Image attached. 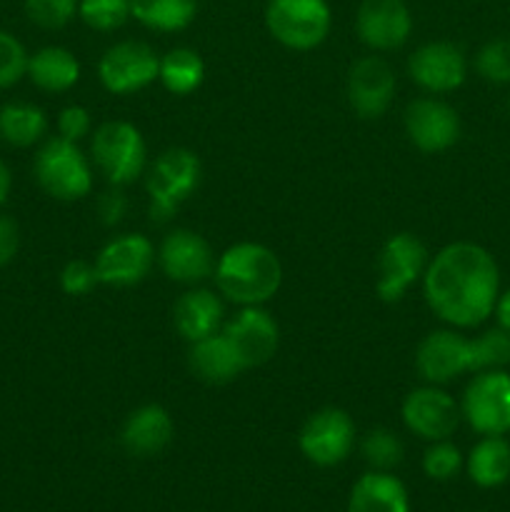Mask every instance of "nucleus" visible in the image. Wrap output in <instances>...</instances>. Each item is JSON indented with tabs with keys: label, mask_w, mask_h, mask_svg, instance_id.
<instances>
[{
	"label": "nucleus",
	"mask_w": 510,
	"mask_h": 512,
	"mask_svg": "<svg viewBox=\"0 0 510 512\" xmlns=\"http://www.w3.org/2000/svg\"><path fill=\"white\" fill-rule=\"evenodd\" d=\"M430 310L453 328H478L495 313L500 270L493 255L475 243H450L423 273Z\"/></svg>",
	"instance_id": "f257e3e1"
},
{
	"label": "nucleus",
	"mask_w": 510,
	"mask_h": 512,
	"mask_svg": "<svg viewBox=\"0 0 510 512\" xmlns=\"http://www.w3.org/2000/svg\"><path fill=\"white\" fill-rule=\"evenodd\" d=\"M215 283L220 295L245 305H263L283 283V265L278 255L260 243H235L215 260Z\"/></svg>",
	"instance_id": "f03ea898"
},
{
	"label": "nucleus",
	"mask_w": 510,
	"mask_h": 512,
	"mask_svg": "<svg viewBox=\"0 0 510 512\" xmlns=\"http://www.w3.org/2000/svg\"><path fill=\"white\" fill-rule=\"evenodd\" d=\"M200 160L188 148H170L158 155L148 173V200H150V220L153 223H168L180 205L198 190Z\"/></svg>",
	"instance_id": "7ed1b4c3"
},
{
	"label": "nucleus",
	"mask_w": 510,
	"mask_h": 512,
	"mask_svg": "<svg viewBox=\"0 0 510 512\" xmlns=\"http://www.w3.org/2000/svg\"><path fill=\"white\" fill-rule=\"evenodd\" d=\"M35 178L55 200H80L93 190V168L78 143L65 138L45 140L35 155Z\"/></svg>",
	"instance_id": "20e7f679"
},
{
	"label": "nucleus",
	"mask_w": 510,
	"mask_h": 512,
	"mask_svg": "<svg viewBox=\"0 0 510 512\" xmlns=\"http://www.w3.org/2000/svg\"><path fill=\"white\" fill-rule=\"evenodd\" d=\"M90 153L100 173L115 188L138 180L148 160L143 135L133 123H125V120H110L100 125L90 143Z\"/></svg>",
	"instance_id": "39448f33"
},
{
	"label": "nucleus",
	"mask_w": 510,
	"mask_h": 512,
	"mask_svg": "<svg viewBox=\"0 0 510 512\" xmlns=\"http://www.w3.org/2000/svg\"><path fill=\"white\" fill-rule=\"evenodd\" d=\"M265 25L285 48L313 50L328 38L333 13L328 0H268Z\"/></svg>",
	"instance_id": "423d86ee"
},
{
	"label": "nucleus",
	"mask_w": 510,
	"mask_h": 512,
	"mask_svg": "<svg viewBox=\"0 0 510 512\" xmlns=\"http://www.w3.org/2000/svg\"><path fill=\"white\" fill-rule=\"evenodd\" d=\"M460 415L478 435L510 433V373L483 370L475 373L460 403Z\"/></svg>",
	"instance_id": "0eeeda50"
},
{
	"label": "nucleus",
	"mask_w": 510,
	"mask_h": 512,
	"mask_svg": "<svg viewBox=\"0 0 510 512\" xmlns=\"http://www.w3.org/2000/svg\"><path fill=\"white\" fill-rule=\"evenodd\" d=\"M425 268H428V250L413 233L390 235L380 250L375 293L385 303H398L423 278Z\"/></svg>",
	"instance_id": "6e6552de"
},
{
	"label": "nucleus",
	"mask_w": 510,
	"mask_h": 512,
	"mask_svg": "<svg viewBox=\"0 0 510 512\" xmlns=\"http://www.w3.org/2000/svg\"><path fill=\"white\" fill-rule=\"evenodd\" d=\"M355 445V423L345 410L323 408L310 415L300 428L298 448L318 468L343 463Z\"/></svg>",
	"instance_id": "1a4fd4ad"
},
{
	"label": "nucleus",
	"mask_w": 510,
	"mask_h": 512,
	"mask_svg": "<svg viewBox=\"0 0 510 512\" xmlns=\"http://www.w3.org/2000/svg\"><path fill=\"white\" fill-rule=\"evenodd\" d=\"M160 70V58L148 43L123 40L110 45L98 63L100 83L113 95H130L155 83Z\"/></svg>",
	"instance_id": "9d476101"
},
{
	"label": "nucleus",
	"mask_w": 510,
	"mask_h": 512,
	"mask_svg": "<svg viewBox=\"0 0 510 512\" xmlns=\"http://www.w3.org/2000/svg\"><path fill=\"white\" fill-rule=\"evenodd\" d=\"M155 263V248L145 235L125 233L100 248L95 258L100 283L115 288H130L150 273Z\"/></svg>",
	"instance_id": "9b49d317"
},
{
	"label": "nucleus",
	"mask_w": 510,
	"mask_h": 512,
	"mask_svg": "<svg viewBox=\"0 0 510 512\" xmlns=\"http://www.w3.org/2000/svg\"><path fill=\"white\" fill-rule=\"evenodd\" d=\"M245 370L268 363L280 345V328L260 305H245L223 330Z\"/></svg>",
	"instance_id": "f8f14e48"
},
{
	"label": "nucleus",
	"mask_w": 510,
	"mask_h": 512,
	"mask_svg": "<svg viewBox=\"0 0 510 512\" xmlns=\"http://www.w3.org/2000/svg\"><path fill=\"white\" fill-rule=\"evenodd\" d=\"M355 30L368 48L385 53L408 43L413 13L405 0H363L355 15Z\"/></svg>",
	"instance_id": "ddd939ff"
},
{
	"label": "nucleus",
	"mask_w": 510,
	"mask_h": 512,
	"mask_svg": "<svg viewBox=\"0 0 510 512\" xmlns=\"http://www.w3.org/2000/svg\"><path fill=\"white\" fill-rule=\"evenodd\" d=\"M403 420L410 433L423 440H448L460 423V405L438 385H425L408 393L403 403Z\"/></svg>",
	"instance_id": "4468645a"
},
{
	"label": "nucleus",
	"mask_w": 510,
	"mask_h": 512,
	"mask_svg": "<svg viewBox=\"0 0 510 512\" xmlns=\"http://www.w3.org/2000/svg\"><path fill=\"white\" fill-rule=\"evenodd\" d=\"M405 133L423 153H443L460 138V118L448 103L418 98L405 110Z\"/></svg>",
	"instance_id": "2eb2a0df"
},
{
	"label": "nucleus",
	"mask_w": 510,
	"mask_h": 512,
	"mask_svg": "<svg viewBox=\"0 0 510 512\" xmlns=\"http://www.w3.org/2000/svg\"><path fill=\"white\" fill-rule=\"evenodd\" d=\"M408 73L413 83H418L428 93H450L465 83L468 63L458 45L433 40V43L420 45L410 55Z\"/></svg>",
	"instance_id": "dca6fc26"
},
{
	"label": "nucleus",
	"mask_w": 510,
	"mask_h": 512,
	"mask_svg": "<svg viewBox=\"0 0 510 512\" xmlns=\"http://www.w3.org/2000/svg\"><path fill=\"white\" fill-rule=\"evenodd\" d=\"M415 368L428 385H445L470 373V338L455 330H435L425 335L415 353Z\"/></svg>",
	"instance_id": "f3484780"
},
{
	"label": "nucleus",
	"mask_w": 510,
	"mask_h": 512,
	"mask_svg": "<svg viewBox=\"0 0 510 512\" xmlns=\"http://www.w3.org/2000/svg\"><path fill=\"white\" fill-rule=\"evenodd\" d=\"M395 98V75L383 58L355 60L348 73V100L355 115L375 120L388 113Z\"/></svg>",
	"instance_id": "a211bd4d"
},
{
	"label": "nucleus",
	"mask_w": 510,
	"mask_h": 512,
	"mask_svg": "<svg viewBox=\"0 0 510 512\" xmlns=\"http://www.w3.org/2000/svg\"><path fill=\"white\" fill-rule=\"evenodd\" d=\"M158 260L163 273L175 283H200L215 270V255L208 240L185 228L165 235L158 250Z\"/></svg>",
	"instance_id": "6ab92c4d"
},
{
	"label": "nucleus",
	"mask_w": 510,
	"mask_h": 512,
	"mask_svg": "<svg viewBox=\"0 0 510 512\" xmlns=\"http://www.w3.org/2000/svg\"><path fill=\"white\" fill-rule=\"evenodd\" d=\"M173 418L163 405H143V408L133 410L123 425V448L135 458H153V455L163 453L173 440Z\"/></svg>",
	"instance_id": "aec40b11"
},
{
	"label": "nucleus",
	"mask_w": 510,
	"mask_h": 512,
	"mask_svg": "<svg viewBox=\"0 0 510 512\" xmlns=\"http://www.w3.org/2000/svg\"><path fill=\"white\" fill-rule=\"evenodd\" d=\"M173 323L175 330L188 343H198V340L210 338V335L218 333L220 323H223V300L213 290H188L175 303Z\"/></svg>",
	"instance_id": "412c9836"
},
{
	"label": "nucleus",
	"mask_w": 510,
	"mask_h": 512,
	"mask_svg": "<svg viewBox=\"0 0 510 512\" xmlns=\"http://www.w3.org/2000/svg\"><path fill=\"white\" fill-rule=\"evenodd\" d=\"M348 512H410L408 490L395 475L370 470L350 490Z\"/></svg>",
	"instance_id": "4be33fe9"
},
{
	"label": "nucleus",
	"mask_w": 510,
	"mask_h": 512,
	"mask_svg": "<svg viewBox=\"0 0 510 512\" xmlns=\"http://www.w3.org/2000/svg\"><path fill=\"white\" fill-rule=\"evenodd\" d=\"M188 363L190 370L203 383L210 385L230 383V380H235L245 370L238 353H235V348L223 333H215L210 338L198 340V343H190Z\"/></svg>",
	"instance_id": "5701e85b"
},
{
	"label": "nucleus",
	"mask_w": 510,
	"mask_h": 512,
	"mask_svg": "<svg viewBox=\"0 0 510 512\" xmlns=\"http://www.w3.org/2000/svg\"><path fill=\"white\" fill-rule=\"evenodd\" d=\"M28 78L48 93H65L80 80V63L68 48L48 45L28 58Z\"/></svg>",
	"instance_id": "b1692460"
},
{
	"label": "nucleus",
	"mask_w": 510,
	"mask_h": 512,
	"mask_svg": "<svg viewBox=\"0 0 510 512\" xmlns=\"http://www.w3.org/2000/svg\"><path fill=\"white\" fill-rule=\"evenodd\" d=\"M465 468L478 488H498L510 478V443L503 435H485L470 450Z\"/></svg>",
	"instance_id": "393cba45"
},
{
	"label": "nucleus",
	"mask_w": 510,
	"mask_h": 512,
	"mask_svg": "<svg viewBox=\"0 0 510 512\" xmlns=\"http://www.w3.org/2000/svg\"><path fill=\"white\" fill-rule=\"evenodd\" d=\"M198 15V0H130V18L158 33L185 30Z\"/></svg>",
	"instance_id": "a878e982"
},
{
	"label": "nucleus",
	"mask_w": 510,
	"mask_h": 512,
	"mask_svg": "<svg viewBox=\"0 0 510 512\" xmlns=\"http://www.w3.org/2000/svg\"><path fill=\"white\" fill-rule=\"evenodd\" d=\"M48 133V118L33 103H8L0 108V138L15 148H28Z\"/></svg>",
	"instance_id": "bb28decb"
},
{
	"label": "nucleus",
	"mask_w": 510,
	"mask_h": 512,
	"mask_svg": "<svg viewBox=\"0 0 510 512\" xmlns=\"http://www.w3.org/2000/svg\"><path fill=\"white\" fill-rule=\"evenodd\" d=\"M158 78L173 95H190L203 85L205 63L195 50L173 48L160 58Z\"/></svg>",
	"instance_id": "cd10ccee"
},
{
	"label": "nucleus",
	"mask_w": 510,
	"mask_h": 512,
	"mask_svg": "<svg viewBox=\"0 0 510 512\" xmlns=\"http://www.w3.org/2000/svg\"><path fill=\"white\" fill-rule=\"evenodd\" d=\"M510 365V330L493 328L470 340V373L505 370Z\"/></svg>",
	"instance_id": "c85d7f7f"
},
{
	"label": "nucleus",
	"mask_w": 510,
	"mask_h": 512,
	"mask_svg": "<svg viewBox=\"0 0 510 512\" xmlns=\"http://www.w3.org/2000/svg\"><path fill=\"white\" fill-rule=\"evenodd\" d=\"M360 450H363L365 463H368L373 470H383V473L398 468V465L403 463V455H405V448L403 443H400L398 435L383 428L365 435Z\"/></svg>",
	"instance_id": "c756f323"
},
{
	"label": "nucleus",
	"mask_w": 510,
	"mask_h": 512,
	"mask_svg": "<svg viewBox=\"0 0 510 512\" xmlns=\"http://www.w3.org/2000/svg\"><path fill=\"white\" fill-rule=\"evenodd\" d=\"M78 15L88 28L110 33L130 18V0H80Z\"/></svg>",
	"instance_id": "7c9ffc66"
},
{
	"label": "nucleus",
	"mask_w": 510,
	"mask_h": 512,
	"mask_svg": "<svg viewBox=\"0 0 510 512\" xmlns=\"http://www.w3.org/2000/svg\"><path fill=\"white\" fill-rule=\"evenodd\" d=\"M475 68L488 83H510V40L498 38L485 43L475 55Z\"/></svg>",
	"instance_id": "2f4dec72"
},
{
	"label": "nucleus",
	"mask_w": 510,
	"mask_h": 512,
	"mask_svg": "<svg viewBox=\"0 0 510 512\" xmlns=\"http://www.w3.org/2000/svg\"><path fill=\"white\" fill-rule=\"evenodd\" d=\"M80 0H23L25 13L35 25L48 30H58L68 25L78 13Z\"/></svg>",
	"instance_id": "473e14b6"
},
{
	"label": "nucleus",
	"mask_w": 510,
	"mask_h": 512,
	"mask_svg": "<svg viewBox=\"0 0 510 512\" xmlns=\"http://www.w3.org/2000/svg\"><path fill=\"white\" fill-rule=\"evenodd\" d=\"M28 58L25 45L8 30H0V90L18 83L28 75Z\"/></svg>",
	"instance_id": "72a5a7b5"
},
{
	"label": "nucleus",
	"mask_w": 510,
	"mask_h": 512,
	"mask_svg": "<svg viewBox=\"0 0 510 512\" xmlns=\"http://www.w3.org/2000/svg\"><path fill=\"white\" fill-rule=\"evenodd\" d=\"M463 468V455L448 440H435L423 455V470L430 480H450Z\"/></svg>",
	"instance_id": "f704fd0d"
},
{
	"label": "nucleus",
	"mask_w": 510,
	"mask_h": 512,
	"mask_svg": "<svg viewBox=\"0 0 510 512\" xmlns=\"http://www.w3.org/2000/svg\"><path fill=\"white\" fill-rule=\"evenodd\" d=\"M100 283L98 270H95V263H85V260H70L63 270H60V288L63 293L75 295H88L95 285Z\"/></svg>",
	"instance_id": "c9c22d12"
},
{
	"label": "nucleus",
	"mask_w": 510,
	"mask_h": 512,
	"mask_svg": "<svg viewBox=\"0 0 510 512\" xmlns=\"http://www.w3.org/2000/svg\"><path fill=\"white\" fill-rule=\"evenodd\" d=\"M58 133L65 140H83L90 133V113L83 105H68L58 115Z\"/></svg>",
	"instance_id": "e433bc0d"
},
{
	"label": "nucleus",
	"mask_w": 510,
	"mask_h": 512,
	"mask_svg": "<svg viewBox=\"0 0 510 512\" xmlns=\"http://www.w3.org/2000/svg\"><path fill=\"white\" fill-rule=\"evenodd\" d=\"M20 248V230L15 220L0 215V268L8 265L18 255Z\"/></svg>",
	"instance_id": "4c0bfd02"
},
{
	"label": "nucleus",
	"mask_w": 510,
	"mask_h": 512,
	"mask_svg": "<svg viewBox=\"0 0 510 512\" xmlns=\"http://www.w3.org/2000/svg\"><path fill=\"white\" fill-rule=\"evenodd\" d=\"M98 210L105 225H115L123 220L125 210H128V200H125L123 193H105L103 198H100Z\"/></svg>",
	"instance_id": "58836bf2"
},
{
	"label": "nucleus",
	"mask_w": 510,
	"mask_h": 512,
	"mask_svg": "<svg viewBox=\"0 0 510 512\" xmlns=\"http://www.w3.org/2000/svg\"><path fill=\"white\" fill-rule=\"evenodd\" d=\"M495 318H498L500 328L510 330V288L500 293L498 303H495Z\"/></svg>",
	"instance_id": "ea45409f"
},
{
	"label": "nucleus",
	"mask_w": 510,
	"mask_h": 512,
	"mask_svg": "<svg viewBox=\"0 0 510 512\" xmlns=\"http://www.w3.org/2000/svg\"><path fill=\"white\" fill-rule=\"evenodd\" d=\"M10 188H13V175H10L8 165H5L3 160H0V205H3L5 200H8Z\"/></svg>",
	"instance_id": "a19ab883"
},
{
	"label": "nucleus",
	"mask_w": 510,
	"mask_h": 512,
	"mask_svg": "<svg viewBox=\"0 0 510 512\" xmlns=\"http://www.w3.org/2000/svg\"><path fill=\"white\" fill-rule=\"evenodd\" d=\"M508 108H510V103H508Z\"/></svg>",
	"instance_id": "79ce46f5"
}]
</instances>
